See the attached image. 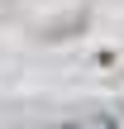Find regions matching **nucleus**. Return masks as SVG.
I'll list each match as a JSON object with an SVG mask.
<instances>
[{
	"instance_id": "obj_1",
	"label": "nucleus",
	"mask_w": 124,
	"mask_h": 129,
	"mask_svg": "<svg viewBox=\"0 0 124 129\" xmlns=\"http://www.w3.org/2000/svg\"><path fill=\"white\" fill-rule=\"evenodd\" d=\"M53 129H124V120L115 110H86V115H72V120H62Z\"/></svg>"
}]
</instances>
